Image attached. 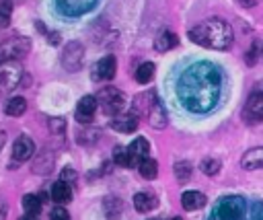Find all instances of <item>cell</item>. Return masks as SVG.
I'll return each mask as SVG.
<instances>
[{"label":"cell","mask_w":263,"mask_h":220,"mask_svg":"<svg viewBox=\"0 0 263 220\" xmlns=\"http://www.w3.org/2000/svg\"><path fill=\"white\" fill-rule=\"evenodd\" d=\"M222 95V72L210 62H193L187 66L177 82V97L191 113L212 111Z\"/></svg>","instance_id":"6da1fadb"},{"label":"cell","mask_w":263,"mask_h":220,"mask_svg":"<svg viewBox=\"0 0 263 220\" xmlns=\"http://www.w3.org/2000/svg\"><path fill=\"white\" fill-rule=\"evenodd\" d=\"M187 35L193 43L201 47H210V49H228L234 39L232 27L222 19H208L195 25L193 29H189Z\"/></svg>","instance_id":"7a4b0ae2"},{"label":"cell","mask_w":263,"mask_h":220,"mask_svg":"<svg viewBox=\"0 0 263 220\" xmlns=\"http://www.w3.org/2000/svg\"><path fill=\"white\" fill-rule=\"evenodd\" d=\"M245 210L247 206L240 195H224L216 201L210 220H242Z\"/></svg>","instance_id":"3957f363"},{"label":"cell","mask_w":263,"mask_h":220,"mask_svg":"<svg viewBox=\"0 0 263 220\" xmlns=\"http://www.w3.org/2000/svg\"><path fill=\"white\" fill-rule=\"evenodd\" d=\"M31 49L29 37H8L0 43V64L2 62H18L23 60Z\"/></svg>","instance_id":"277c9868"},{"label":"cell","mask_w":263,"mask_h":220,"mask_svg":"<svg viewBox=\"0 0 263 220\" xmlns=\"http://www.w3.org/2000/svg\"><path fill=\"white\" fill-rule=\"evenodd\" d=\"M242 119L249 125H255V123L263 121V84L257 86L249 95V99H247V103L242 107Z\"/></svg>","instance_id":"5b68a950"},{"label":"cell","mask_w":263,"mask_h":220,"mask_svg":"<svg viewBox=\"0 0 263 220\" xmlns=\"http://www.w3.org/2000/svg\"><path fill=\"white\" fill-rule=\"evenodd\" d=\"M23 78V66L18 62H2L0 64V93H8L16 88Z\"/></svg>","instance_id":"8992f818"},{"label":"cell","mask_w":263,"mask_h":220,"mask_svg":"<svg viewBox=\"0 0 263 220\" xmlns=\"http://www.w3.org/2000/svg\"><path fill=\"white\" fill-rule=\"evenodd\" d=\"M97 101H99V105L107 111V113H121V107H123V93L119 90V88H113V86H107V88H103L101 93H99V97H97Z\"/></svg>","instance_id":"52a82bcc"},{"label":"cell","mask_w":263,"mask_h":220,"mask_svg":"<svg viewBox=\"0 0 263 220\" xmlns=\"http://www.w3.org/2000/svg\"><path fill=\"white\" fill-rule=\"evenodd\" d=\"M82 58H84V47L78 41H70L62 53V66L70 72H76L82 66Z\"/></svg>","instance_id":"ba28073f"},{"label":"cell","mask_w":263,"mask_h":220,"mask_svg":"<svg viewBox=\"0 0 263 220\" xmlns=\"http://www.w3.org/2000/svg\"><path fill=\"white\" fill-rule=\"evenodd\" d=\"M99 0H55V6L62 14L68 16H80L97 6Z\"/></svg>","instance_id":"9c48e42d"},{"label":"cell","mask_w":263,"mask_h":220,"mask_svg":"<svg viewBox=\"0 0 263 220\" xmlns=\"http://www.w3.org/2000/svg\"><path fill=\"white\" fill-rule=\"evenodd\" d=\"M97 97H92V95H86V97H82L80 101H78V105H76V121L78 123H88V121H92V117H95V111H97Z\"/></svg>","instance_id":"30bf717a"},{"label":"cell","mask_w":263,"mask_h":220,"mask_svg":"<svg viewBox=\"0 0 263 220\" xmlns=\"http://www.w3.org/2000/svg\"><path fill=\"white\" fill-rule=\"evenodd\" d=\"M33 150H35V142L29 136H18L12 146V160L21 164L23 160H29L33 156Z\"/></svg>","instance_id":"8fae6325"},{"label":"cell","mask_w":263,"mask_h":220,"mask_svg":"<svg viewBox=\"0 0 263 220\" xmlns=\"http://www.w3.org/2000/svg\"><path fill=\"white\" fill-rule=\"evenodd\" d=\"M115 70H117L115 56H105L97 62V66L92 70V76H95V80H111L115 76Z\"/></svg>","instance_id":"7c38bea8"},{"label":"cell","mask_w":263,"mask_h":220,"mask_svg":"<svg viewBox=\"0 0 263 220\" xmlns=\"http://www.w3.org/2000/svg\"><path fill=\"white\" fill-rule=\"evenodd\" d=\"M111 127L119 134H132L138 130V115L136 113H117L111 119Z\"/></svg>","instance_id":"4fadbf2b"},{"label":"cell","mask_w":263,"mask_h":220,"mask_svg":"<svg viewBox=\"0 0 263 220\" xmlns=\"http://www.w3.org/2000/svg\"><path fill=\"white\" fill-rule=\"evenodd\" d=\"M148 150H150V142H148L146 138H136V140L127 146L129 164L136 167V164H140L144 158H148Z\"/></svg>","instance_id":"5bb4252c"},{"label":"cell","mask_w":263,"mask_h":220,"mask_svg":"<svg viewBox=\"0 0 263 220\" xmlns=\"http://www.w3.org/2000/svg\"><path fill=\"white\" fill-rule=\"evenodd\" d=\"M146 121L154 127V130H162L166 125V111L162 107V103L158 101V97L154 99V103L150 105L148 113H146Z\"/></svg>","instance_id":"9a60e30c"},{"label":"cell","mask_w":263,"mask_h":220,"mask_svg":"<svg viewBox=\"0 0 263 220\" xmlns=\"http://www.w3.org/2000/svg\"><path fill=\"white\" fill-rule=\"evenodd\" d=\"M240 164L242 169L247 171H255V169H263V146H257V148H251L242 154L240 158Z\"/></svg>","instance_id":"2e32d148"},{"label":"cell","mask_w":263,"mask_h":220,"mask_svg":"<svg viewBox=\"0 0 263 220\" xmlns=\"http://www.w3.org/2000/svg\"><path fill=\"white\" fill-rule=\"evenodd\" d=\"M134 206H136L138 212L146 214V212H150V210H154L158 206V199H156V195L152 191H138L134 195Z\"/></svg>","instance_id":"e0dca14e"},{"label":"cell","mask_w":263,"mask_h":220,"mask_svg":"<svg viewBox=\"0 0 263 220\" xmlns=\"http://www.w3.org/2000/svg\"><path fill=\"white\" fill-rule=\"evenodd\" d=\"M177 45H179V39H177V35H175L173 31H168V29L160 31V33L156 35V39H154V49H156V51H168V49H173V47H177Z\"/></svg>","instance_id":"ac0fdd59"},{"label":"cell","mask_w":263,"mask_h":220,"mask_svg":"<svg viewBox=\"0 0 263 220\" xmlns=\"http://www.w3.org/2000/svg\"><path fill=\"white\" fill-rule=\"evenodd\" d=\"M181 204H183L185 210H199V208L205 206V195L197 189H189L181 195Z\"/></svg>","instance_id":"d6986e66"},{"label":"cell","mask_w":263,"mask_h":220,"mask_svg":"<svg viewBox=\"0 0 263 220\" xmlns=\"http://www.w3.org/2000/svg\"><path fill=\"white\" fill-rule=\"evenodd\" d=\"M51 199L55 204H68L72 199V185L66 183V181H55L53 187H51Z\"/></svg>","instance_id":"ffe728a7"},{"label":"cell","mask_w":263,"mask_h":220,"mask_svg":"<svg viewBox=\"0 0 263 220\" xmlns=\"http://www.w3.org/2000/svg\"><path fill=\"white\" fill-rule=\"evenodd\" d=\"M27 111V101L23 97H12L8 103H6V113L10 117H21L23 113Z\"/></svg>","instance_id":"44dd1931"},{"label":"cell","mask_w":263,"mask_h":220,"mask_svg":"<svg viewBox=\"0 0 263 220\" xmlns=\"http://www.w3.org/2000/svg\"><path fill=\"white\" fill-rule=\"evenodd\" d=\"M138 169H140V175L144 177V179H156V175H158V162L154 160V158H144L140 164H138Z\"/></svg>","instance_id":"7402d4cb"},{"label":"cell","mask_w":263,"mask_h":220,"mask_svg":"<svg viewBox=\"0 0 263 220\" xmlns=\"http://www.w3.org/2000/svg\"><path fill=\"white\" fill-rule=\"evenodd\" d=\"M152 76H154V64H152V62H144V64L138 66V70H136V80H138L140 84L150 82Z\"/></svg>","instance_id":"603a6c76"},{"label":"cell","mask_w":263,"mask_h":220,"mask_svg":"<svg viewBox=\"0 0 263 220\" xmlns=\"http://www.w3.org/2000/svg\"><path fill=\"white\" fill-rule=\"evenodd\" d=\"M121 201L119 199H115V197H107L105 199V214H107V218L109 220H117L119 216H121Z\"/></svg>","instance_id":"cb8c5ba5"},{"label":"cell","mask_w":263,"mask_h":220,"mask_svg":"<svg viewBox=\"0 0 263 220\" xmlns=\"http://www.w3.org/2000/svg\"><path fill=\"white\" fill-rule=\"evenodd\" d=\"M23 210L27 212V214H39L41 212V199L37 197V195H33V193H29V195H25L23 197Z\"/></svg>","instance_id":"d4e9b609"},{"label":"cell","mask_w":263,"mask_h":220,"mask_svg":"<svg viewBox=\"0 0 263 220\" xmlns=\"http://www.w3.org/2000/svg\"><path fill=\"white\" fill-rule=\"evenodd\" d=\"M113 160H115L119 167H132V164H129L127 148H123V146H115V148H113Z\"/></svg>","instance_id":"484cf974"},{"label":"cell","mask_w":263,"mask_h":220,"mask_svg":"<svg viewBox=\"0 0 263 220\" xmlns=\"http://www.w3.org/2000/svg\"><path fill=\"white\" fill-rule=\"evenodd\" d=\"M175 175H177V179H179V181H187V179H189V175H191V164H189L187 160L177 162V164H175Z\"/></svg>","instance_id":"4316f807"},{"label":"cell","mask_w":263,"mask_h":220,"mask_svg":"<svg viewBox=\"0 0 263 220\" xmlns=\"http://www.w3.org/2000/svg\"><path fill=\"white\" fill-rule=\"evenodd\" d=\"M199 167H201V171L205 175H216L220 171V160H216V158H203Z\"/></svg>","instance_id":"83f0119b"},{"label":"cell","mask_w":263,"mask_h":220,"mask_svg":"<svg viewBox=\"0 0 263 220\" xmlns=\"http://www.w3.org/2000/svg\"><path fill=\"white\" fill-rule=\"evenodd\" d=\"M10 10H12V4H10L8 0L0 2V25H2V27L8 25V21H10Z\"/></svg>","instance_id":"f1b7e54d"},{"label":"cell","mask_w":263,"mask_h":220,"mask_svg":"<svg viewBox=\"0 0 263 220\" xmlns=\"http://www.w3.org/2000/svg\"><path fill=\"white\" fill-rule=\"evenodd\" d=\"M47 125H49V130H51L53 134H62V132L66 130V119H62V117H51V119L47 121Z\"/></svg>","instance_id":"f546056e"},{"label":"cell","mask_w":263,"mask_h":220,"mask_svg":"<svg viewBox=\"0 0 263 220\" xmlns=\"http://www.w3.org/2000/svg\"><path fill=\"white\" fill-rule=\"evenodd\" d=\"M49 220H70V214L62 206H58V208H53L49 212Z\"/></svg>","instance_id":"4dcf8cb0"},{"label":"cell","mask_w":263,"mask_h":220,"mask_svg":"<svg viewBox=\"0 0 263 220\" xmlns=\"http://www.w3.org/2000/svg\"><path fill=\"white\" fill-rule=\"evenodd\" d=\"M62 181H66V183H74L76 181V171H72V169H66V171H62Z\"/></svg>","instance_id":"1f68e13d"},{"label":"cell","mask_w":263,"mask_h":220,"mask_svg":"<svg viewBox=\"0 0 263 220\" xmlns=\"http://www.w3.org/2000/svg\"><path fill=\"white\" fill-rule=\"evenodd\" d=\"M6 214H8V206L4 199H0V220H6Z\"/></svg>","instance_id":"d6a6232c"},{"label":"cell","mask_w":263,"mask_h":220,"mask_svg":"<svg viewBox=\"0 0 263 220\" xmlns=\"http://www.w3.org/2000/svg\"><path fill=\"white\" fill-rule=\"evenodd\" d=\"M47 39L51 41V45H58L60 43V35L58 33H47Z\"/></svg>","instance_id":"836d02e7"},{"label":"cell","mask_w":263,"mask_h":220,"mask_svg":"<svg viewBox=\"0 0 263 220\" xmlns=\"http://www.w3.org/2000/svg\"><path fill=\"white\" fill-rule=\"evenodd\" d=\"M251 220H263V206H261L259 210H255V214H253Z\"/></svg>","instance_id":"e575fe53"},{"label":"cell","mask_w":263,"mask_h":220,"mask_svg":"<svg viewBox=\"0 0 263 220\" xmlns=\"http://www.w3.org/2000/svg\"><path fill=\"white\" fill-rule=\"evenodd\" d=\"M238 2H240L242 6H247V8H251V6H255V2H257V0H238Z\"/></svg>","instance_id":"d590c367"},{"label":"cell","mask_w":263,"mask_h":220,"mask_svg":"<svg viewBox=\"0 0 263 220\" xmlns=\"http://www.w3.org/2000/svg\"><path fill=\"white\" fill-rule=\"evenodd\" d=\"M4 144H6V132H0V150H2Z\"/></svg>","instance_id":"8d00e7d4"},{"label":"cell","mask_w":263,"mask_h":220,"mask_svg":"<svg viewBox=\"0 0 263 220\" xmlns=\"http://www.w3.org/2000/svg\"><path fill=\"white\" fill-rule=\"evenodd\" d=\"M21 220H39V218H37L35 214H27V216H23Z\"/></svg>","instance_id":"74e56055"},{"label":"cell","mask_w":263,"mask_h":220,"mask_svg":"<svg viewBox=\"0 0 263 220\" xmlns=\"http://www.w3.org/2000/svg\"><path fill=\"white\" fill-rule=\"evenodd\" d=\"M171 220H183V218H171Z\"/></svg>","instance_id":"f35d334b"}]
</instances>
